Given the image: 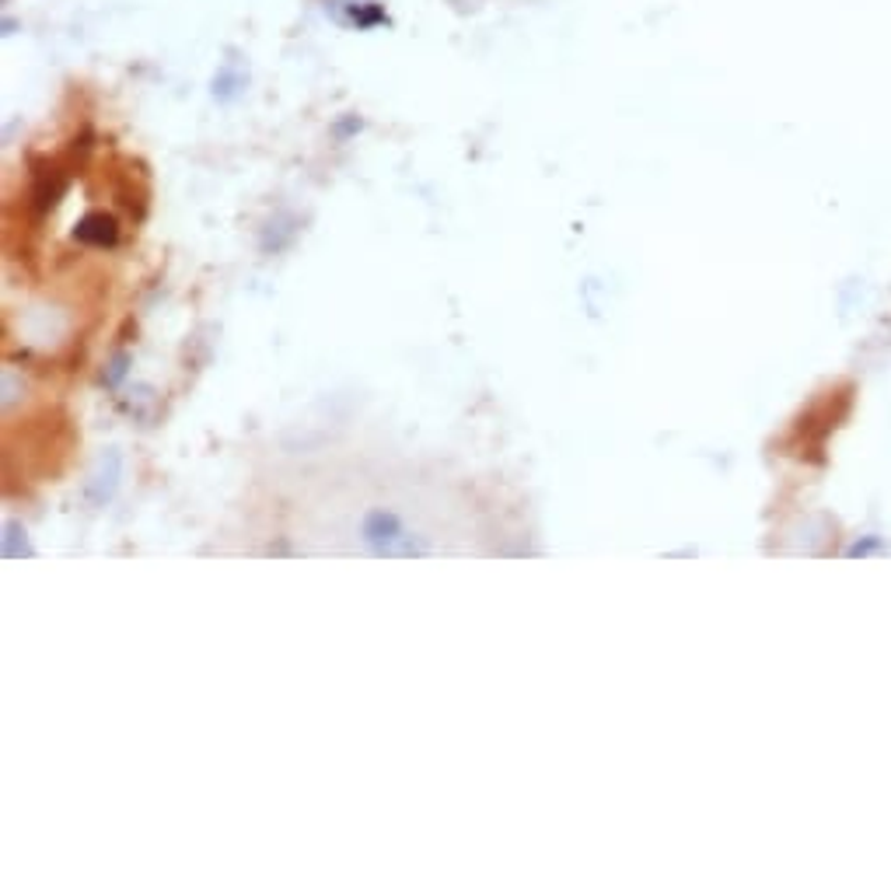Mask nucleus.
Segmentation results:
<instances>
[{"label":"nucleus","mask_w":891,"mask_h":891,"mask_svg":"<svg viewBox=\"0 0 891 891\" xmlns=\"http://www.w3.org/2000/svg\"><path fill=\"white\" fill-rule=\"evenodd\" d=\"M326 11H332V19L357 28V32H371V28H392L389 11H385L381 0H335V4H326Z\"/></svg>","instance_id":"nucleus-2"},{"label":"nucleus","mask_w":891,"mask_h":891,"mask_svg":"<svg viewBox=\"0 0 891 891\" xmlns=\"http://www.w3.org/2000/svg\"><path fill=\"white\" fill-rule=\"evenodd\" d=\"M120 221L106 210H91L84 213L81 221L74 224V242H81L84 248H115L120 245Z\"/></svg>","instance_id":"nucleus-3"},{"label":"nucleus","mask_w":891,"mask_h":891,"mask_svg":"<svg viewBox=\"0 0 891 891\" xmlns=\"http://www.w3.org/2000/svg\"><path fill=\"white\" fill-rule=\"evenodd\" d=\"M14 32H19V22H14V19H4V36L11 39V36H14Z\"/></svg>","instance_id":"nucleus-6"},{"label":"nucleus","mask_w":891,"mask_h":891,"mask_svg":"<svg viewBox=\"0 0 891 891\" xmlns=\"http://www.w3.org/2000/svg\"><path fill=\"white\" fill-rule=\"evenodd\" d=\"M245 88H248V74L234 60L221 63V71H217L213 81H210V95L217 98V102H224V106L234 102V98H242Z\"/></svg>","instance_id":"nucleus-4"},{"label":"nucleus","mask_w":891,"mask_h":891,"mask_svg":"<svg viewBox=\"0 0 891 891\" xmlns=\"http://www.w3.org/2000/svg\"><path fill=\"white\" fill-rule=\"evenodd\" d=\"M361 539L371 546L378 557H389V552H399V542L406 539V528H402V517L395 511L375 508L361 521Z\"/></svg>","instance_id":"nucleus-1"},{"label":"nucleus","mask_w":891,"mask_h":891,"mask_svg":"<svg viewBox=\"0 0 891 891\" xmlns=\"http://www.w3.org/2000/svg\"><path fill=\"white\" fill-rule=\"evenodd\" d=\"M361 130H364V120H357V115H346V120H340V123L332 126V133H335L340 141L353 137V133H361Z\"/></svg>","instance_id":"nucleus-5"}]
</instances>
